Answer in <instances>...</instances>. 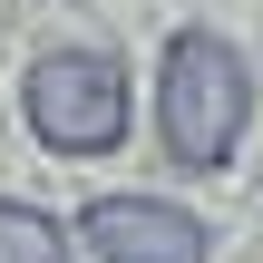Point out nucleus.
<instances>
[{
	"label": "nucleus",
	"instance_id": "obj_3",
	"mask_svg": "<svg viewBox=\"0 0 263 263\" xmlns=\"http://www.w3.org/2000/svg\"><path fill=\"white\" fill-rule=\"evenodd\" d=\"M78 224H88L98 263H205V224L185 205H156V195H98Z\"/></svg>",
	"mask_w": 263,
	"mask_h": 263
},
{
	"label": "nucleus",
	"instance_id": "obj_4",
	"mask_svg": "<svg viewBox=\"0 0 263 263\" xmlns=\"http://www.w3.org/2000/svg\"><path fill=\"white\" fill-rule=\"evenodd\" d=\"M0 263H68V234H59L39 205H10V195H0Z\"/></svg>",
	"mask_w": 263,
	"mask_h": 263
},
{
	"label": "nucleus",
	"instance_id": "obj_1",
	"mask_svg": "<svg viewBox=\"0 0 263 263\" xmlns=\"http://www.w3.org/2000/svg\"><path fill=\"white\" fill-rule=\"evenodd\" d=\"M244 127H254V68H244V49L215 39V29H176L166 59H156V137H166V156L215 176L244 146Z\"/></svg>",
	"mask_w": 263,
	"mask_h": 263
},
{
	"label": "nucleus",
	"instance_id": "obj_2",
	"mask_svg": "<svg viewBox=\"0 0 263 263\" xmlns=\"http://www.w3.org/2000/svg\"><path fill=\"white\" fill-rule=\"evenodd\" d=\"M20 107H29V137L49 156H107L127 137V68L107 49H49L29 68Z\"/></svg>",
	"mask_w": 263,
	"mask_h": 263
}]
</instances>
